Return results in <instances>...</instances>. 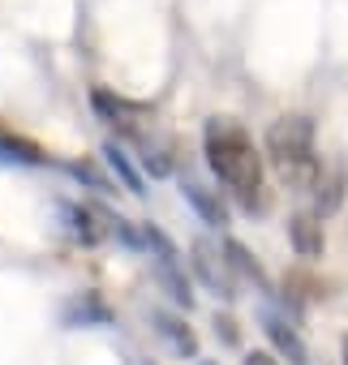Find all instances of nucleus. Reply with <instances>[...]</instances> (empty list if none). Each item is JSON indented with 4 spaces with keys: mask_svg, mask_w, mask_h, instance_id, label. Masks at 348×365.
Masks as SVG:
<instances>
[{
    "mask_svg": "<svg viewBox=\"0 0 348 365\" xmlns=\"http://www.w3.org/2000/svg\"><path fill=\"white\" fill-rule=\"evenodd\" d=\"M207 159H211V172L228 185L232 198H241L245 207L258 202V190H262V155L254 150L250 133L232 120H211L207 133Z\"/></svg>",
    "mask_w": 348,
    "mask_h": 365,
    "instance_id": "obj_1",
    "label": "nucleus"
},
{
    "mask_svg": "<svg viewBox=\"0 0 348 365\" xmlns=\"http://www.w3.org/2000/svg\"><path fill=\"white\" fill-rule=\"evenodd\" d=\"M267 155L280 163L284 176H305L314 168V129L301 116H284L267 133Z\"/></svg>",
    "mask_w": 348,
    "mask_h": 365,
    "instance_id": "obj_2",
    "label": "nucleus"
},
{
    "mask_svg": "<svg viewBox=\"0 0 348 365\" xmlns=\"http://www.w3.org/2000/svg\"><path fill=\"white\" fill-rule=\"evenodd\" d=\"M0 163H44V150L9 129H0Z\"/></svg>",
    "mask_w": 348,
    "mask_h": 365,
    "instance_id": "obj_3",
    "label": "nucleus"
},
{
    "mask_svg": "<svg viewBox=\"0 0 348 365\" xmlns=\"http://www.w3.org/2000/svg\"><path fill=\"white\" fill-rule=\"evenodd\" d=\"M292 241H297L301 254H318V245H322L318 232H314V220H297V224H292Z\"/></svg>",
    "mask_w": 348,
    "mask_h": 365,
    "instance_id": "obj_4",
    "label": "nucleus"
},
{
    "mask_svg": "<svg viewBox=\"0 0 348 365\" xmlns=\"http://www.w3.org/2000/svg\"><path fill=\"white\" fill-rule=\"evenodd\" d=\"M108 159H112V168H116V172L125 176V185H129V190H138V176L129 172V163L121 159V150H116V146H108Z\"/></svg>",
    "mask_w": 348,
    "mask_h": 365,
    "instance_id": "obj_5",
    "label": "nucleus"
},
{
    "mask_svg": "<svg viewBox=\"0 0 348 365\" xmlns=\"http://www.w3.org/2000/svg\"><path fill=\"white\" fill-rule=\"evenodd\" d=\"M245 365H275V356H267V352H254V356H245Z\"/></svg>",
    "mask_w": 348,
    "mask_h": 365,
    "instance_id": "obj_6",
    "label": "nucleus"
}]
</instances>
